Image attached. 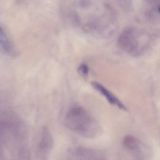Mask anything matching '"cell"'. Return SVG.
I'll return each mask as SVG.
<instances>
[{"label":"cell","instance_id":"cell-1","mask_svg":"<svg viewBox=\"0 0 160 160\" xmlns=\"http://www.w3.org/2000/svg\"><path fill=\"white\" fill-rule=\"evenodd\" d=\"M0 126L1 149L13 156H28V133L23 121L14 112L6 111L1 115Z\"/></svg>","mask_w":160,"mask_h":160},{"label":"cell","instance_id":"cell-2","mask_svg":"<svg viewBox=\"0 0 160 160\" xmlns=\"http://www.w3.org/2000/svg\"><path fill=\"white\" fill-rule=\"evenodd\" d=\"M65 126L70 131L87 138H93L100 133L101 129L96 120L81 106L69 108L64 118Z\"/></svg>","mask_w":160,"mask_h":160},{"label":"cell","instance_id":"cell-3","mask_svg":"<svg viewBox=\"0 0 160 160\" xmlns=\"http://www.w3.org/2000/svg\"><path fill=\"white\" fill-rule=\"evenodd\" d=\"M54 146V139L50 131L47 127L42 131L41 138L37 148L38 156L44 158L49 155Z\"/></svg>","mask_w":160,"mask_h":160},{"label":"cell","instance_id":"cell-4","mask_svg":"<svg viewBox=\"0 0 160 160\" xmlns=\"http://www.w3.org/2000/svg\"><path fill=\"white\" fill-rule=\"evenodd\" d=\"M68 154L74 160H95L102 159V155L100 152L93 149L84 147H77L69 150Z\"/></svg>","mask_w":160,"mask_h":160},{"label":"cell","instance_id":"cell-5","mask_svg":"<svg viewBox=\"0 0 160 160\" xmlns=\"http://www.w3.org/2000/svg\"><path fill=\"white\" fill-rule=\"evenodd\" d=\"M91 85L96 90L99 92L103 96H104L111 104L116 106L122 110H126V108L123 103L102 85L98 82L93 81L92 82Z\"/></svg>","mask_w":160,"mask_h":160},{"label":"cell","instance_id":"cell-6","mask_svg":"<svg viewBox=\"0 0 160 160\" xmlns=\"http://www.w3.org/2000/svg\"><path fill=\"white\" fill-rule=\"evenodd\" d=\"M0 41H1V46L3 52L11 56V57H16L17 52L14 48L13 46L11 43L6 34L4 30L3 29L2 27H1V32H0Z\"/></svg>","mask_w":160,"mask_h":160},{"label":"cell","instance_id":"cell-7","mask_svg":"<svg viewBox=\"0 0 160 160\" xmlns=\"http://www.w3.org/2000/svg\"><path fill=\"white\" fill-rule=\"evenodd\" d=\"M123 142L125 148L132 151L138 152L140 149L139 142L133 137L130 136L126 137Z\"/></svg>","mask_w":160,"mask_h":160},{"label":"cell","instance_id":"cell-8","mask_svg":"<svg viewBox=\"0 0 160 160\" xmlns=\"http://www.w3.org/2000/svg\"><path fill=\"white\" fill-rule=\"evenodd\" d=\"M78 73L84 78L88 77L89 73V68L87 64H81L78 68Z\"/></svg>","mask_w":160,"mask_h":160},{"label":"cell","instance_id":"cell-9","mask_svg":"<svg viewBox=\"0 0 160 160\" xmlns=\"http://www.w3.org/2000/svg\"><path fill=\"white\" fill-rule=\"evenodd\" d=\"M148 2H157L159 1V0H148Z\"/></svg>","mask_w":160,"mask_h":160},{"label":"cell","instance_id":"cell-10","mask_svg":"<svg viewBox=\"0 0 160 160\" xmlns=\"http://www.w3.org/2000/svg\"><path fill=\"white\" fill-rule=\"evenodd\" d=\"M158 12H159V13H160V6L159 7V8H158Z\"/></svg>","mask_w":160,"mask_h":160}]
</instances>
